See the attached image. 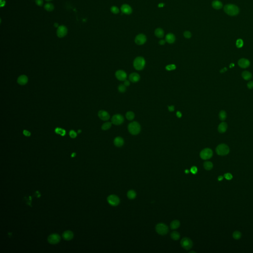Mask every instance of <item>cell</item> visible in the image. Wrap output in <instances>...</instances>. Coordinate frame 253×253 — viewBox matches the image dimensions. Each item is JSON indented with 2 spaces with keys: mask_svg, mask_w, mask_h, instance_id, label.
Wrapping results in <instances>:
<instances>
[{
  "mask_svg": "<svg viewBox=\"0 0 253 253\" xmlns=\"http://www.w3.org/2000/svg\"><path fill=\"white\" fill-rule=\"evenodd\" d=\"M224 10L227 14L231 16H235L239 13V9L236 5L232 4H226L224 7Z\"/></svg>",
  "mask_w": 253,
  "mask_h": 253,
  "instance_id": "6da1fadb",
  "label": "cell"
},
{
  "mask_svg": "<svg viewBox=\"0 0 253 253\" xmlns=\"http://www.w3.org/2000/svg\"><path fill=\"white\" fill-rule=\"evenodd\" d=\"M128 131L133 135L138 134L141 130V127L139 124L136 121H133L129 124L128 126Z\"/></svg>",
  "mask_w": 253,
  "mask_h": 253,
  "instance_id": "7a4b0ae2",
  "label": "cell"
},
{
  "mask_svg": "<svg viewBox=\"0 0 253 253\" xmlns=\"http://www.w3.org/2000/svg\"><path fill=\"white\" fill-rule=\"evenodd\" d=\"M145 65V60L143 57H138L134 59L133 63L134 68L137 70H142L144 68Z\"/></svg>",
  "mask_w": 253,
  "mask_h": 253,
  "instance_id": "3957f363",
  "label": "cell"
},
{
  "mask_svg": "<svg viewBox=\"0 0 253 253\" xmlns=\"http://www.w3.org/2000/svg\"><path fill=\"white\" fill-rule=\"evenodd\" d=\"M216 151L218 155L224 156L228 154L229 152V148L226 144H221L217 147Z\"/></svg>",
  "mask_w": 253,
  "mask_h": 253,
  "instance_id": "277c9868",
  "label": "cell"
},
{
  "mask_svg": "<svg viewBox=\"0 0 253 253\" xmlns=\"http://www.w3.org/2000/svg\"><path fill=\"white\" fill-rule=\"evenodd\" d=\"M156 231L160 235H164L168 233L169 228L167 225L163 223H159L156 225L155 227Z\"/></svg>",
  "mask_w": 253,
  "mask_h": 253,
  "instance_id": "5b68a950",
  "label": "cell"
},
{
  "mask_svg": "<svg viewBox=\"0 0 253 253\" xmlns=\"http://www.w3.org/2000/svg\"><path fill=\"white\" fill-rule=\"evenodd\" d=\"M181 245L183 249L188 250L192 247L193 242L190 238L184 237L181 241Z\"/></svg>",
  "mask_w": 253,
  "mask_h": 253,
  "instance_id": "8992f818",
  "label": "cell"
},
{
  "mask_svg": "<svg viewBox=\"0 0 253 253\" xmlns=\"http://www.w3.org/2000/svg\"><path fill=\"white\" fill-rule=\"evenodd\" d=\"M213 151L209 148H206L202 150L200 153V156L203 160H208L210 159L213 156Z\"/></svg>",
  "mask_w": 253,
  "mask_h": 253,
  "instance_id": "52a82bcc",
  "label": "cell"
},
{
  "mask_svg": "<svg viewBox=\"0 0 253 253\" xmlns=\"http://www.w3.org/2000/svg\"><path fill=\"white\" fill-rule=\"evenodd\" d=\"M124 121V118L121 114H115L112 117L111 122L115 125H120Z\"/></svg>",
  "mask_w": 253,
  "mask_h": 253,
  "instance_id": "ba28073f",
  "label": "cell"
},
{
  "mask_svg": "<svg viewBox=\"0 0 253 253\" xmlns=\"http://www.w3.org/2000/svg\"><path fill=\"white\" fill-rule=\"evenodd\" d=\"M108 203L113 206H116L120 203V199L115 195H110L107 197Z\"/></svg>",
  "mask_w": 253,
  "mask_h": 253,
  "instance_id": "9c48e42d",
  "label": "cell"
},
{
  "mask_svg": "<svg viewBox=\"0 0 253 253\" xmlns=\"http://www.w3.org/2000/svg\"><path fill=\"white\" fill-rule=\"evenodd\" d=\"M60 240V236L58 234H50L48 238L49 243L51 244H56L59 243Z\"/></svg>",
  "mask_w": 253,
  "mask_h": 253,
  "instance_id": "30bf717a",
  "label": "cell"
},
{
  "mask_svg": "<svg viewBox=\"0 0 253 253\" xmlns=\"http://www.w3.org/2000/svg\"><path fill=\"white\" fill-rule=\"evenodd\" d=\"M68 32L67 27L64 25H61L58 27L57 34L59 38H63L65 37Z\"/></svg>",
  "mask_w": 253,
  "mask_h": 253,
  "instance_id": "8fae6325",
  "label": "cell"
},
{
  "mask_svg": "<svg viewBox=\"0 0 253 253\" xmlns=\"http://www.w3.org/2000/svg\"><path fill=\"white\" fill-rule=\"evenodd\" d=\"M147 39L146 36L143 34H139L135 38V43L138 45H142L146 42Z\"/></svg>",
  "mask_w": 253,
  "mask_h": 253,
  "instance_id": "7c38bea8",
  "label": "cell"
},
{
  "mask_svg": "<svg viewBox=\"0 0 253 253\" xmlns=\"http://www.w3.org/2000/svg\"><path fill=\"white\" fill-rule=\"evenodd\" d=\"M115 76L118 80L121 81H125L127 78V74L124 71L119 70L116 72Z\"/></svg>",
  "mask_w": 253,
  "mask_h": 253,
  "instance_id": "4fadbf2b",
  "label": "cell"
},
{
  "mask_svg": "<svg viewBox=\"0 0 253 253\" xmlns=\"http://www.w3.org/2000/svg\"><path fill=\"white\" fill-rule=\"evenodd\" d=\"M99 118L103 121H107L110 118V115L107 112L104 110H100L98 113Z\"/></svg>",
  "mask_w": 253,
  "mask_h": 253,
  "instance_id": "5bb4252c",
  "label": "cell"
},
{
  "mask_svg": "<svg viewBox=\"0 0 253 253\" xmlns=\"http://www.w3.org/2000/svg\"><path fill=\"white\" fill-rule=\"evenodd\" d=\"M122 12L125 14L129 15L132 13L133 10L130 5L128 4H124L122 5L121 8Z\"/></svg>",
  "mask_w": 253,
  "mask_h": 253,
  "instance_id": "9a60e30c",
  "label": "cell"
},
{
  "mask_svg": "<svg viewBox=\"0 0 253 253\" xmlns=\"http://www.w3.org/2000/svg\"><path fill=\"white\" fill-rule=\"evenodd\" d=\"M250 62L248 59L246 58H241L238 61L239 66L242 68H246L250 66Z\"/></svg>",
  "mask_w": 253,
  "mask_h": 253,
  "instance_id": "2e32d148",
  "label": "cell"
},
{
  "mask_svg": "<svg viewBox=\"0 0 253 253\" xmlns=\"http://www.w3.org/2000/svg\"><path fill=\"white\" fill-rule=\"evenodd\" d=\"M129 80L133 83H137L140 80V76L137 73H132L129 75Z\"/></svg>",
  "mask_w": 253,
  "mask_h": 253,
  "instance_id": "e0dca14e",
  "label": "cell"
},
{
  "mask_svg": "<svg viewBox=\"0 0 253 253\" xmlns=\"http://www.w3.org/2000/svg\"><path fill=\"white\" fill-rule=\"evenodd\" d=\"M62 237L63 239L67 241H69L73 239L74 237V234L72 231L70 230H67L63 232L62 234Z\"/></svg>",
  "mask_w": 253,
  "mask_h": 253,
  "instance_id": "ac0fdd59",
  "label": "cell"
},
{
  "mask_svg": "<svg viewBox=\"0 0 253 253\" xmlns=\"http://www.w3.org/2000/svg\"><path fill=\"white\" fill-rule=\"evenodd\" d=\"M124 143V140L120 137H116L114 140V144L117 147H122Z\"/></svg>",
  "mask_w": 253,
  "mask_h": 253,
  "instance_id": "d6986e66",
  "label": "cell"
},
{
  "mask_svg": "<svg viewBox=\"0 0 253 253\" xmlns=\"http://www.w3.org/2000/svg\"><path fill=\"white\" fill-rule=\"evenodd\" d=\"M166 41L169 44H173L176 41V37L172 33H169L165 38Z\"/></svg>",
  "mask_w": 253,
  "mask_h": 253,
  "instance_id": "ffe728a7",
  "label": "cell"
},
{
  "mask_svg": "<svg viewBox=\"0 0 253 253\" xmlns=\"http://www.w3.org/2000/svg\"><path fill=\"white\" fill-rule=\"evenodd\" d=\"M28 81V79L25 75H21L18 79V83L20 85H25Z\"/></svg>",
  "mask_w": 253,
  "mask_h": 253,
  "instance_id": "44dd1931",
  "label": "cell"
},
{
  "mask_svg": "<svg viewBox=\"0 0 253 253\" xmlns=\"http://www.w3.org/2000/svg\"><path fill=\"white\" fill-rule=\"evenodd\" d=\"M227 128V125L226 123L222 122L218 127V131L220 133H223L226 132Z\"/></svg>",
  "mask_w": 253,
  "mask_h": 253,
  "instance_id": "7402d4cb",
  "label": "cell"
},
{
  "mask_svg": "<svg viewBox=\"0 0 253 253\" xmlns=\"http://www.w3.org/2000/svg\"><path fill=\"white\" fill-rule=\"evenodd\" d=\"M212 6L213 7L217 9H219L222 8V4L221 2L218 1V0H215L213 1L212 3Z\"/></svg>",
  "mask_w": 253,
  "mask_h": 253,
  "instance_id": "603a6c76",
  "label": "cell"
},
{
  "mask_svg": "<svg viewBox=\"0 0 253 253\" xmlns=\"http://www.w3.org/2000/svg\"><path fill=\"white\" fill-rule=\"evenodd\" d=\"M155 36L159 38H162L164 36V32L162 29L160 28H158L155 30Z\"/></svg>",
  "mask_w": 253,
  "mask_h": 253,
  "instance_id": "cb8c5ba5",
  "label": "cell"
},
{
  "mask_svg": "<svg viewBox=\"0 0 253 253\" xmlns=\"http://www.w3.org/2000/svg\"><path fill=\"white\" fill-rule=\"evenodd\" d=\"M242 77L245 80H249L252 78V75L250 72L245 71L242 72Z\"/></svg>",
  "mask_w": 253,
  "mask_h": 253,
  "instance_id": "d4e9b609",
  "label": "cell"
},
{
  "mask_svg": "<svg viewBox=\"0 0 253 253\" xmlns=\"http://www.w3.org/2000/svg\"><path fill=\"white\" fill-rule=\"evenodd\" d=\"M180 222L178 220H174L173 222H171L170 226L171 229H176L178 228L180 226Z\"/></svg>",
  "mask_w": 253,
  "mask_h": 253,
  "instance_id": "484cf974",
  "label": "cell"
},
{
  "mask_svg": "<svg viewBox=\"0 0 253 253\" xmlns=\"http://www.w3.org/2000/svg\"><path fill=\"white\" fill-rule=\"evenodd\" d=\"M137 193L133 190H130L127 192V197L130 199H134L136 197Z\"/></svg>",
  "mask_w": 253,
  "mask_h": 253,
  "instance_id": "4316f807",
  "label": "cell"
},
{
  "mask_svg": "<svg viewBox=\"0 0 253 253\" xmlns=\"http://www.w3.org/2000/svg\"><path fill=\"white\" fill-rule=\"evenodd\" d=\"M204 167L205 169L207 171L211 170L213 167V164L212 162L210 161H206L204 163Z\"/></svg>",
  "mask_w": 253,
  "mask_h": 253,
  "instance_id": "83f0119b",
  "label": "cell"
},
{
  "mask_svg": "<svg viewBox=\"0 0 253 253\" xmlns=\"http://www.w3.org/2000/svg\"><path fill=\"white\" fill-rule=\"evenodd\" d=\"M179 233L176 231H174L171 233V237L173 240H178L180 238Z\"/></svg>",
  "mask_w": 253,
  "mask_h": 253,
  "instance_id": "f1b7e54d",
  "label": "cell"
},
{
  "mask_svg": "<svg viewBox=\"0 0 253 253\" xmlns=\"http://www.w3.org/2000/svg\"><path fill=\"white\" fill-rule=\"evenodd\" d=\"M134 114L132 111H128L126 114V117L127 120L129 121H132L134 118Z\"/></svg>",
  "mask_w": 253,
  "mask_h": 253,
  "instance_id": "f546056e",
  "label": "cell"
},
{
  "mask_svg": "<svg viewBox=\"0 0 253 253\" xmlns=\"http://www.w3.org/2000/svg\"><path fill=\"white\" fill-rule=\"evenodd\" d=\"M44 8L48 12H52L54 9V5L51 3H47L44 4Z\"/></svg>",
  "mask_w": 253,
  "mask_h": 253,
  "instance_id": "4dcf8cb0",
  "label": "cell"
},
{
  "mask_svg": "<svg viewBox=\"0 0 253 253\" xmlns=\"http://www.w3.org/2000/svg\"><path fill=\"white\" fill-rule=\"evenodd\" d=\"M111 126H112V122L111 123L109 122H107L103 124L102 127V130H104V131L108 130L111 127Z\"/></svg>",
  "mask_w": 253,
  "mask_h": 253,
  "instance_id": "1f68e13d",
  "label": "cell"
},
{
  "mask_svg": "<svg viewBox=\"0 0 253 253\" xmlns=\"http://www.w3.org/2000/svg\"><path fill=\"white\" fill-rule=\"evenodd\" d=\"M55 132L57 134H59L61 135V136H65V134L66 133V132L64 130H63V129H61V128H56L55 130Z\"/></svg>",
  "mask_w": 253,
  "mask_h": 253,
  "instance_id": "d6a6232c",
  "label": "cell"
},
{
  "mask_svg": "<svg viewBox=\"0 0 253 253\" xmlns=\"http://www.w3.org/2000/svg\"><path fill=\"white\" fill-rule=\"evenodd\" d=\"M219 118H220V119L222 121H224L225 119H226V112H225L224 111H221L220 113H219Z\"/></svg>",
  "mask_w": 253,
  "mask_h": 253,
  "instance_id": "836d02e7",
  "label": "cell"
},
{
  "mask_svg": "<svg viewBox=\"0 0 253 253\" xmlns=\"http://www.w3.org/2000/svg\"><path fill=\"white\" fill-rule=\"evenodd\" d=\"M118 91L120 93H125L126 91V86L124 84H121L118 87Z\"/></svg>",
  "mask_w": 253,
  "mask_h": 253,
  "instance_id": "e575fe53",
  "label": "cell"
},
{
  "mask_svg": "<svg viewBox=\"0 0 253 253\" xmlns=\"http://www.w3.org/2000/svg\"><path fill=\"white\" fill-rule=\"evenodd\" d=\"M241 237V233L238 231H236L233 233V237L235 239H239Z\"/></svg>",
  "mask_w": 253,
  "mask_h": 253,
  "instance_id": "d590c367",
  "label": "cell"
},
{
  "mask_svg": "<svg viewBox=\"0 0 253 253\" xmlns=\"http://www.w3.org/2000/svg\"><path fill=\"white\" fill-rule=\"evenodd\" d=\"M243 44H244L243 41L241 39H238V40L236 41V47L237 48H241L243 46Z\"/></svg>",
  "mask_w": 253,
  "mask_h": 253,
  "instance_id": "8d00e7d4",
  "label": "cell"
},
{
  "mask_svg": "<svg viewBox=\"0 0 253 253\" xmlns=\"http://www.w3.org/2000/svg\"><path fill=\"white\" fill-rule=\"evenodd\" d=\"M111 12L114 14H118L119 13L120 10L117 7L113 6L111 8Z\"/></svg>",
  "mask_w": 253,
  "mask_h": 253,
  "instance_id": "74e56055",
  "label": "cell"
},
{
  "mask_svg": "<svg viewBox=\"0 0 253 253\" xmlns=\"http://www.w3.org/2000/svg\"><path fill=\"white\" fill-rule=\"evenodd\" d=\"M176 68V66L174 64H171L168 65L166 67V69L167 70L171 71V70H173Z\"/></svg>",
  "mask_w": 253,
  "mask_h": 253,
  "instance_id": "f35d334b",
  "label": "cell"
},
{
  "mask_svg": "<svg viewBox=\"0 0 253 253\" xmlns=\"http://www.w3.org/2000/svg\"><path fill=\"white\" fill-rule=\"evenodd\" d=\"M183 35L184 36L185 38H186L187 39H189L191 37V33H190V31H185L183 33Z\"/></svg>",
  "mask_w": 253,
  "mask_h": 253,
  "instance_id": "ab89813d",
  "label": "cell"
},
{
  "mask_svg": "<svg viewBox=\"0 0 253 253\" xmlns=\"http://www.w3.org/2000/svg\"><path fill=\"white\" fill-rule=\"evenodd\" d=\"M69 136L71 138H74L77 137V133L75 131H74L73 130H72V131H70L69 132Z\"/></svg>",
  "mask_w": 253,
  "mask_h": 253,
  "instance_id": "60d3db41",
  "label": "cell"
},
{
  "mask_svg": "<svg viewBox=\"0 0 253 253\" xmlns=\"http://www.w3.org/2000/svg\"><path fill=\"white\" fill-rule=\"evenodd\" d=\"M224 177L227 180H231L232 178V175L230 173H225Z\"/></svg>",
  "mask_w": 253,
  "mask_h": 253,
  "instance_id": "b9f144b4",
  "label": "cell"
},
{
  "mask_svg": "<svg viewBox=\"0 0 253 253\" xmlns=\"http://www.w3.org/2000/svg\"><path fill=\"white\" fill-rule=\"evenodd\" d=\"M190 171L193 174H196L198 171V169H197V167H196L195 166H193L191 168Z\"/></svg>",
  "mask_w": 253,
  "mask_h": 253,
  "instance_id": "7bdbcfd3",
  "label": "cell"
},
{
  "mask_svg": "<svg viewBox=\"0 0 253 253\" xmlns=\"http://www.w3.org/2000/svg\"><path fill=\"white\" fill-rule=\"evenodd\" d=\"M36 4L39 6H42L44 4L43 0H35Z\"/></svg>",
  "mask_w": 253,
  "mask_h": 253,
  "instance_id": "ee69618b",
  "label": "cell"
},
{
  "mask_svg": "<svg viewBox=\"0 0 253 253\" xmlns=\"http://www.w3.org/2000/svg\"><path fill=\"white\" fill-rule=\"evenodd\" d=\"M247 87L249 89H252L253 88V81L249 82L247 84Z\"/></svg>",
  "mask_w": 253,
  "mask_h": 253,
  "instance_id": "f6af8a7d",
  "label": "cell"
},
{
  "mask_svg": "<svg viewBox=\"0 0 253 253\" xmlns=\"http://www.w3.org/2000/svg\"><path fill=\"white\" fill-rule=\"evenodd\" d=\"M168 110H169V111H170V112H173L174 110H175V106H174L173 105L169 106H168Z\"/></svg>",
  "mask_w": 253,
  "mask_h": 253,
  "instance_id": "bcb514c9",
  "label": "cell"
},
{
  "mask_svg": "<svg viewBox=\"0 0 253 253\" xmlns=\"http://www.w3.org/2000/svg\"><path fill=\"white\" fill-rule=\"evenodd\" d=\"M23 134L26 137H29L31 135V133L29 131H28L27 130L23 131Z\"/></svg>",
  "mask_w": 253,
  "mask_h": 253,
  "instance_id": "7dc6e473",
  "label": "cell"
},
{
  "mask_svg": "<svg viewBox=\"0 0 253 253\" xmlns=\"http://www.w3.org/2000/svg\"><path fill=\"white\" fill-rule=\"evenodd\" d=\"M124 85L126 86V87H128V86H129L130 85V82L128 81V80H125V82H124Z\"/></svg>",
  "mask_w": 253,
  "mask_h": 253,
  "instance_id": "c3c4849f",
  "label": "cell"
},
{
  "mask_svg": "<svg viewBox=\"0 0 253 253\" xmlns=\"http://www.w3.org/2000/svg\"><path fill=\"white\" fill-rule=\"evenodd\" d=\"M176 115L178 118H181L182 116V114L180 111H177L176 113Z\"/></svg>",
  "mask_w": 253,
  "mask_h": 253,
  "instance_id": "681fc988",
  "label": "cell"
},
{
  "mask_svg": "<svg viewBox=\"0 0 253 253\" xmlns=\"http://www.w3.org/2000/svg\"><path fill=\"white\" fill-rule=\"evenodd\" d=\"M166 40H161L159 42V44H160V45H164L166 43Z\"/></svg>",
  "mask_w": 253,
  "mask_h": 253,
  "instance_id": "f907efd6",
  "label": "cell"
},
{
  "mask_svg": "<svg viewBox=\"0 0 253 253\" xmlns=\"http://www.w3.org/2000/svg\"><path fill=\"white\" fill-rule=\"evenodd\" d=\"M223 179V176H219L218 178V180L219 181H222V180Z\"/></svg>",
  "mask_w": 253,
  "mask_h": 253,
  "instance_id": "816d5d0a",
  "label": "cell"
},
{
  "mask_svg": "<svg viewBox=\"0 0 253 253\" xmlns=\"http://www.w3.org/2000/svg\"><path fill=\"white\" fill-rule=\"evenodd\" d=\"M226 71H227V68H224L223 69H222V70L220 71V72L222 73H224V72H226Z\"/></svg>",
  "mask_w": 253,
  "mask_h": 253,
  "instance_id": "f5cc1de1",
  "label": "cell"
},
{
  "mask_svg": "<svg viewBox=\"0 0 253 253\" xmlns=\"http://www.w3.org/2000/svg\"><path fill=\"white\" fill-rule=\"evenodd\" d=\"M164 5V4H159V5H158V7H163Z\"/></svg>",
  "mask_w": 253,
  "mask_h": 253,
  "instance_id": "db71d44e",
  "label": "cell"
},
{
  "mask_svg": "<svg viewBox=\"0 0 253 253\" xmlns=\"http://www.w3.org/2000/svg\"><path fill=\"white\" fill-rule=\"evenodd\" d=\"M234 64L233 63H231V64H230V65L229 67H230V68H232V67H234Z\"/></svg>",
  "mask_w": 253,
  "mask_h": 253,
  "instance_id": "11a10c76",
  "label": "cell"
},
{
  "mask_svg": "<svg viewBox=\"0 0 253 253\" xmlns=\"http://www.w3.org/2000/svg\"><path fill=\"white\" fill-rule=\"evenodd\" d=\"M54 26L55 27H59L58 26V23H55L54 24Z\"/></svg>",
  "mask_w": 253,
  "mask_h": 253,
  "instance_id": "9f6ffc18",
  "label": "cell"
},
{
  "mask_svg": "<svg viewBox=\"0 0 253 253\" xmlns=\"http://www.w3.org/2000/svg\"><path fill=\"white\" fill-rule=\"evenodd\" d=\"M81 130H79L78 131V133H81Z\"/></svg>",
  "mask_w": 253,
  "mask_h": 253,
  "instance_id": "6f0895ef",
  "label": "cell"
},
{
  "mask_svg": "<svg viewBox=\"0 0 253 253\" xmlns=\"http://www.w3.org/2000/svg\"><path fill=\"white\" fill-rule=\"evenodd\" d=\"M46 1H48V2H49V1H52V0H46Z\"/></svg>",
  "mask_w": 253,
  "mask_h": 253,
  "instance_id": "680465c9",
  "label": "cell"
}]
</instances>
